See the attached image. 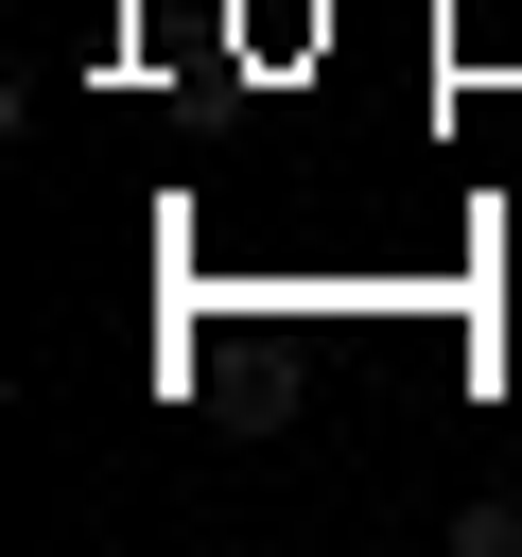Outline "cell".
Returning <instances> with one entry per match:
<instances>
[{
  "instance_id": "6da1fadb",
  "label": "cell",
  "mask_w": 522,
  "mask_h": 557,
  "mask_svg": "<svg viewBox=\"0 0 522 557\" xmlns=\"http://www.w3.org/2000/svg\"><path fill=\"white\" fill-rule=\"evenodd\" d=\"M452 540H470V557H505V540H522V487H487V505H470Z\"/></svg>"
}]
</instances>
